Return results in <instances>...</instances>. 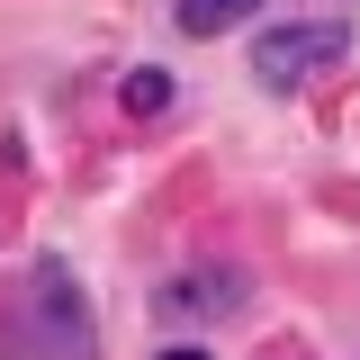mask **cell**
<instances>
[{"label": "cell", "instance_id": "1", "mask_svg": "<svg viewBox=\"0 0 360 360\" xmlns=\"http://www.w3.org/2000/svg\"><path fill=\"white\" fill-rule=\"evenodd\" d=\"M0 342L9 360H99V324H90V297L63 262L18 270L9 307H0Z\"/></svg>", "mask_w": 360, "mask_h": 360}, {"label": "cell", "instance_id": "2", "mask_svg": "<svg viewBox=\"0 0 360 360\" xmlns=\"http://www.w3.org/2000/svg\"><path fill=\"white\" fill-rule=\"evenodd\" d=\"M342 54H352V27L342 18H315V27H270V37H252V72L270 90H297L307 72L342 63Z\"/></svg>", "mask_w": 360, "mask_h": 360}, {"label": "cell", "instance_id": "3", "mask_svg": "<svg viewBox=\"0 0 360 360\" xmlns=\"http://www.w3.org/2000/svg\"><path fill=\"white\" fill-rule=\"evenodd\" d=\"M153 307L172 315V324H180V315H234V307H243V288H234V270H198V279H172Z\"/></svg>", "mask_w": 360, "mask_h": 360}, {"label": "cell", "instance_id": "4", "mask_svg": "<svg viewBox=\"0 0 360 360\" xmlns=\"http://www.w3.org/2000/svg\"><path fill=\"white\" fill-rule=\"evenodd\" d=\"M180 9V27H189V37H225V27H243V18H252V0H172Z\"/></svg>", "mask_w": 360, "mask_h": 360}, {"label": "cell", "instance_id": "5", "mask_svg": "<svg viewBox=\"0 0 360 360\" xmlns=\"http://www.w3.org/2000/svg\"><path fill=\"white\" fill-rule=\"evenodd\" d=\"M127 108H135V117H153V108H172V72H153V63H135V72H127Z\"/></svg>", "mask_w": 360, "mask_h": 360}, {"label": "cell", "instance_id": "6", "mask_svg": "<svg viewBox=\"0 0 360 360\" xmlns=\"http://www.w3.org/2000/svg\"><path fill=\"white\" fill-rule=\"evenodd\" d=\"M162 360H207V352H198V342H180V352H162Z\"/></svg>", "mask_w": 360, "mask_h": 360}]
</instances>
